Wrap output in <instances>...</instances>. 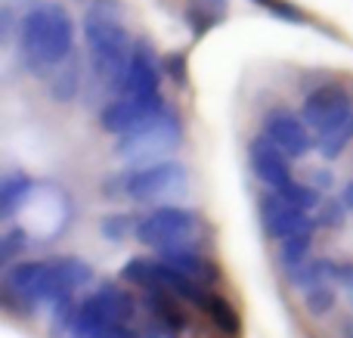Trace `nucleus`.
I'll use <instances>...</instances> for the list:
<instances>
[{
  "label": "nucleus",
  "instance_id": "f8f14e48",
  "mask_svg": "<svg viewBox=\"0 0 353 338\" xmlns=\"http://www.w3.org/2000/svg\"><path fill=\"white\" fill-rule=\"evenodd\" d=\"M263 137L282 149L285 155H304L313 146L310 124L304 118L292 115V112H273L263 124Z\"/></svg>",
  "mask_w": 353,
  "mask_h": 338
},
{
  "label": "nucleus",
  "instance_id": "1a4fd4ad",
  "mask_svg": "<svg viewBox=\"0 0 353 338\" xmlns=\"http://www.w3.org/2000/svg\"><path fill=\"white\" fill-rule=\"evenodd\" d=\"M353 115V99L344 87L338 84H323L304 99L301 106V118L310 124V130L316 137L329 134L332 128H338L341 121H347Z\"/></svg>",
  "mask_w": 353,
  "mask_h": 338
},
{
  "label": "nucleus",
  "instance_id": "f03ea898",
  "mask_svg": "<svg viewBox=\"0 0 353 338\" xmlns=\"http://www.w3.org/2000/svg\"><path fill=\"white\" fill-rule=\"evenodd\" d=\"M74 22L59 3H41L22 19V56L37 74H53L72 59Z\"/></svg>",
  "mask_w": 353,
  "mask_h": 338
},
{
  "label": "nucleus",
  "instance_id": "9d476101",
  "mask_svg": "<svg viewBox=\"0 0 353 338\" xmlns=\"http://www.w3.org/2000/svg\"><path fill=\"white\" fill-rule=\"evenodd\" d=\"M263 223H267L270 236L282 242L294 239V236H310V230H313L310 211L301 208L292 199L279 196V192L263 199Z\"/></svg>",
  "mask_w": 353,
  "mask_h": 338
},
{
  "label": "nucleus",
  "instance_id": "0eeeda50",
  "mask_svg": "<svg viewBox=\"0 0 353 338\" xmlns=\"http://www.w3.org/2000/svg\"><path fill=\"white\" fill-rule=\"evenodd\" d=\"M251 165H254L257 177H261L273 192H279V196L292 199V202H298L301 208H307V211L316 205V196H313L307 186L294 183L292 171H288L285 152H282L276 143H270L267 137H263V140H257L254 146H251Z\"/></svg>",
  "mask_w": 353,
  "mask_h": 338
},
{
  "label": "nucleus",
  "instance_id": "6e6552de",
  "mask_svg": "<svg viewBox=\"0 0 353 338\" xmlns=\"http://www.w3.org/2000/svg\"><path fill=\"white\" fill-rule=\"evenodd\" d=\"M130 320V301L118 289H103L78 308L72 323L74 338H103Z\"/></svg>",
  "mask_w": 353,
  "mask_h": 338
},
{
  "label": "nucleus",
  "instance_id": "f257e3e1",
  "mask_svg": "<svg viewBox=\"0 0 353 338\" xmlns=\"http://www.w3.org/2000/svg\"><path fill=\"white\" fill-rule=\"evenodd\" d=\"M93 279V270L81 258H50V261H22L10 267L3 277L6 295L22 304H56L74 289Z\"/></svg>",
  "mask_w": 353,
  "mask_h": 338
},
{
  "label": "nucleus",
  "instance_id": "39448f33",
  "mask_svg": "<svg viewBox=\"0 0 353 338\" xmlns=\"http://www.w3.org/2000/svg\"><path fill=\"white\" fill-rule=\"evenodd\" d=\"M195 236H199V217L180 205H165L137 223V239L155 252L186 248L195 242Z\"/></svg>",
  "mask_w": 353,
  "mask_h": 338
},
{
  "label": "nucleus",
  "instance_id": "20e7f679",
  "mask_svg": "<svg viewBox=\"0 0 353 338\" xmlns=\"http://www.w3.org/2000/svg\"><path fill=\"white\" fill-rule=\"evenodd\" d=\"M180 146V121L176 115H171L168 109L155 112L152 118L134 124L130 130L118 134L115 152L121 155L128 165H155V161H165L168 155H174V149Z\"/></svg>",
  "mask_w": 353,
  "mask_h": 338
},
{
  "label": "nucleus",
  "instance_id": "dca6fc26",
  "mask_svg": "<svg viewBox=\"0 0 353 338\" xmlns=\"http://www.w3.org/2000/svg\"><path fill=\"white\" fill-rule=\"evenodd\" d=\"M201 308H205V314L211 317L214 326H217L220 332H226V335H236L239 332V317H236V310H232L230 301H223L220 295H208Z\"/></svg>",
  "mask_w": 353,
  "mask_h": 338
},
{
  "label": "nucleus",
  "instance_id": "4468645a",
  "mask_svg": "<svg viewBox=\"0 0 353 338\" xmlns=\"http://www.w3.org/2000/svg\"><path fill=\"white\" fill-rule=\"evenodd\" d=\"M159 255H161V261H168V264L176 267L180 273H186V277L195 279V283H201V286H214V283H217V267H214L205 255L192 252V246L171 248V252H159Z\"/></svg>",
  "mask_w": 353,
  "mask_h": 338
},
{
  "label": "nucleus",
  "instance_id": "ddd939ff",
  "mask_svg": "<svg viewBox=\"0 0 353 338\" xmlns=\"http://www.w3.org/2000/svg\"><path fill=\"white\" fill-rule=\"evenodd\" d=\"M159 81L161 78H159V66H155V59H152V50H149L146 43H137L134 56H130V66L121 81V93L124 97H140V99L161 97Z\"/></svg>",
  "mask_w": 353,
  "mask_h": 338
},
{
  "label": "nucleus",
  "instance_id": "f3484780",
  "mask_svg": "<svg viewBox=\"0 0 353 338\" xmlns=\"http://www.w3.org/2000/svg\"><path fill=\"white\" fill-rule=\"evenodd\" d=\"M350 140H353V115L347 118V121L338 124V128H332L329 134L319 137V152L329 155V159H335V155L341 152V149L347 146Z\"/></svg>",
  "mask_w": 353,
  "mask_h": 338
},
{
  "label": "nucleus",
  "instance_id": "7ed1b4c3",
  "mask_svg": "<svg viewBox=\"0 0 353 338\" xmlns=\"http://www.w3.org/2000/svg\"><path fill=\"white\" fill-rule=\"evenodd\" d=\"M84 41H87V56H90V66L97 72V78L105 87H112V90H121L124 72H128L130 56H134L124 22L112 10L93 6L84 16Z\"/></svg>",
  "mask_w": 353,
  "mask_h": 338
},
{
  "label": "nucleus",
  "instance_id": "2eb2a0df",
  "mask_svg": "<svg viewBox=\"0 0 353 338\" xmlns=\"http://www.w3.org/2000/svg\"><path fill=\"white\" fill-rule=\"evenodd\" d=\"M31 196V180L25 174H10L0 186V208H3V217H12L19 208H25Z\"/></svg>",
  "mask_w": 353,
  "mask_h": 338
},
{
  "label": "nucleus",
  "instance_id": "423d86ee",
  "mask_svg": "<svg viewBox=\"0 0 353 338\" xmlns=\"http://www.w3.org/2000/svg\"><path fill=\"white\" fill-rule=\"evenodd\" d=\"M115 192L134 199V202H159V199H171L174 192L186 190V168L174 159L155 161V165L134 168L130 174L115 180Z\"/></svg>",
  "mask_w": 353,
  "mask_h": 338
},
{
  "label": "nucleus",
  "instance_id": "9b49d317",
  "mask_svg": "<svg viewBox=\"0 0 353 338\" xmlns=\"http://www.w3.org/2000/svg\"><path fill=\"white\" fill-rule=\"evenodd\" d=\"M165 109V103H161V97H152V99H140V97H118L115 103H109L103 109V115H99V121H103V128L109 130V134H124V130H130L134 124L146 121V118H152L155 112Z\"/></svg>",
  "mask_w": 353,
  "mask_h": 338
}]
</instances>
